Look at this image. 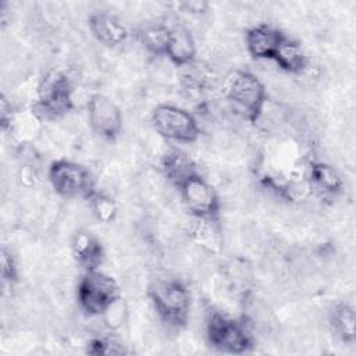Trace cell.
Returning <instances> with one entry per match:
<instances>
[{
    "mask_svg": "<svg viewBox=\"0 0 356 356\" xmlns=\"http://www.w3.org/2000/svg\"><path fill=\"white\" fill-rule=\"evenodd\" d=\"M122 299V291L115 278L97 270L85 271L76 285L79 307L89 316H103Z\"/></svg>",
    "mask_w": 356,
    "mask_h": 356,
    "instance_id": "cell-3",
    "label": "cell"
},
{
    "mask_svg": "<svg viewBox=\"0 0 356 356\" xmlns=\"http://www.w3.org/2000/svg\"><path fill=\"white\" fill-rule=\"evenodd\" d=\"M331 327L335 335L343 343H355L356 339V316L355 307L350 303H339L331 312Z\"/></svg>",
    "mask_w": 356,
    "mask_h": 356,
    "instance_id": "cell-18",
    "label": "cell"
},
{
    "mask_svg": "<svg viewBox=\"0 0 356 356\" xmlns=\"http://www.w3.org/2000/svg\"><path fill=\"white\" fill-rule=\"evenodd\" d=\"M288 35L277 26L259 22L245 33V47L248 53L260 61H273Z\"/></svg>",
    "mask_w": 356,
    "mask_h": 356,
    "instance_id": "cell-10",
    "label": "cell"
},
{
    "mask_svg": "<svg viewBox=\"0 0 356 356\" xmlns=\"http://www.w3.org/2000/svg\"><path fill=\"white\" fill-rule=\"evenodd\" d=\"M1 278L4 282L14 284L18 280V267L14 256L7 249H1Z\"/></svg>",
    "mask_w": 356,
    "mask_h": 356,
    "instance_id": "cell-22",
    "label": "cell"
},
{
    "mask_svg": "<svg viewBox=\"0 0 356 356\" xmlns=\"http://www.w3.org/2000/svg\"><path fill=\"white\" fill-rule=\"evenodd\" d=\"M179 197L184 207L192 217L217 218L221 209V200L217 189L200 174L186 179L179 188Z\"/></svg>",
    "mask_w": 356,
    "mask_h": 356,
    "instance_id": "cell-8",
    "label": "cell"
},
{
    "mask_svg": "<svg viewBox=\"0 0 356 356\" xmlns=\"http://www.w3.org/2000/svg\"><path fill=\"white\" fill-rule=\"evenodd\" d=\"M92 36L106 47H117L125 43L129 38V31L125 24L108 11H95L88 19Z\"/></svg>",
    "mask_w": 356,
    "mask_h": 356,
    "instance_id": "cell-11",
    "label": "cell"
},
{
    "mask_svg": "<svg viewBox=\"0 0 356 356\" xmlns=\"http://www.w3.org/2000/svg\"><path fill=\"white\" fill-rule=\"evenodd\" d=\"M136 38L139 43L153 56H165L168 39H170V25L161 22H152L142 26Z\"/></svg>",
    "mask_w": 356,
    "mask_h": 356,
    "instance_id": "cell-19",
    "label": "cell"
},
{
    "mask_svg": "<svg viewBox=\"0 0 356 356\" xmlns=\"http://www.w3.org/2000/svg\"><path fill=\"white\" fill-rule=\"evenodd\" d=\"M90 129L106 140H114L122 129V111L120 106L104 93H93L86 102Z\"/></svg>",
    "mask_w": 356,
    "mask_h": 356,
    "instance_id": "cell-9",
    "label": "cell"
},
{
    "mask_svg": "<svg viewBox=\"0 0 356 356\" xmlns=\"http://www.w3.org/2000/svg\"><path fill=\"white\" fill-rule=\"evenodd\" d=\"M47 178L54 192L61 197L88 199L96 191L89 168L74 160H54L47 170Z\"/></svg>",
    "mask_w": 356,
    "mask_h": 356,
    "instance_id": "cell-7",
    "label": "cell"
},
{
    "mask_svg": "<svg viewBox=\"0 0 356 356\" xmlns=\"http://www.w3.org/2000/svg\"><path fill=\"white\" fill-rule=\"evenodd\" d=\"M222 97L232 104L243 120L256 124L266 106L267 89L263 81L252 71L234 68L228 71L221 83Z\"/></svg>",
    "mask_w": 356,
    "mask_h": 356,
    "instance_id": "cell-1",
    "label": "cell"
},
{
    "mask_svg": "<svg viewBox=\"0 0 356 356\" xmlns=\"http://www.w3.org/2000/svg\"><path fill=\"white\" fill-rule=\"evenodd\" d=\"M273 61L278 68L289 74H302L309 68V58L306 53L300 44L289 36L282 43Z\"/></svg>",
    "mask_w": 356,
    "mask_h": 356,
    "instance_id": "cell-17",
    "label": "cell"
},
{
    "mask_svg": "<svg viewBox=\"0 0 356 356\" xmlns=\"http://www.w3.org/2000/svg\"><path fill=\"white\" fill-rule=\"evenodd\" d=\"M88 352L92 355H118L122 353L124 349L120 348V343H115L110 339L93 338L88 343Z\"/></svg>",
    "mask_w": 356,
    "mask_h": 356,
    "instance_id": "cell-21",
    "label": "cell"
},
{
    "mask_svg": "<svg viewBox=\"0 0 356 356\" xmlns=\"http://www.w3.org/2000/svg\"><path fill=\"white\" fill-rule=\"evenodd\" d=\"M192 241L207 253H218L221 249L222 234L217 225V218L193 217V224L189 228Z\"/></svg>",
    "mask_w": 356,
    "mask_h": 356,
    "instance_id": "cell-16",
    "label": "cell"
},
{
    "mask_svg": "<svg viewBox=\"0 0 356 356\" xmlns=\"http://www.w3.org/2000/svg\"><path fill=\"white\" fill-rule=\"evenodd\" d=\"M89 211L92 216L103 224L113 222L118 214V206L115 200L103 191H95L88 199Z\"/></svg>",
    "mask_w": 356,
    "mask_h": 356,
    "instance_id": "cell-20",
    "label": "cell"
},
{
    "mask_svg": "<svg viewBox=\"0 0 356 356\" xmlns=\"http://www.w3.org/2000/svg\"><path fill=\"white\" fill-rule=\"evenodd\" d=\"M196 51V40L189 28L184 24L171 25L164 57L175 67H188L195 61Z\"/></svg>",
    "mask_w": 356,
    "mask_h": 356,
    "instance_id": "cell-13",
    "label": "cell"
},
{
    "mask_svg": "<svg viewBox=\"0 0 356 356\" xmlns=\"http://www.w3.org/2000/svg\"><path fill=\"white\" fill-rule=\"evenodd\" d=\"M36 113L40 118L57 120L74 108V88L70 78L61 71H49L40 79L38 89Z\"/></svg>",
    "mask_w": 356,
    "mask_h": 356,
    "instance_id": "cell-5",
    "label": "cell"
},
{
    "mask_svg": "<svg viewBox=\"0 0 356 356\" xmlns=\"http://www.w3.org/2000/svg\"><path fill=\"white\" fill-rule=\"evenodd\" d=\"M161 171L163 175L174 186L179 188L186 179L199 174L193 160L178 149H170L161 156Z\"/></svg>",
    "mask_w": 356,
    "mask_h": 356,
    "instance_id": "cell-15",
    "label": "cell"
},
{
    "mask_svg": "<svg viewBox=\"0 0 356 356\" xmlns=\"http://www.w3.org/2000/svg\"><path fill=\"white\" fill-rule=\"evenodd\" d=\"M152 127L159 136L177 143H193L200 136L197 118L188 110L163 103L154 107L150 115Z\"/></svg>",
    "mask_w": 356,
    "mask_h": 356,
    "instance_id": "cell-6",
    "label": "cell"
},
{
    "mask_svg": "<svg viewBox=\"0 0 356 356\" xmlns=\"http://www.w3.org/2000/svg\"><path fill=\"white\" fill-rule=\"evenodd\" d=\"M307 179L310 189L321 196H337L343 189V179L339 172L323 161H312L307 167Z\"/></svg>",
    "mask_w": 356,
    "mask_h": 356,
    "instance_id": "cell-14",
    "label": "cell"
},
{
    "mask_svg": "<svg viewBox=\"0 0 356 356\" xmlns=\"http://www.w3.org/2000/svg\"><path fill=\"white\" fill-rule=\"evenodd\" d=\"M206 338L214 349L224 353L242 355L253 348V338L245 323L220 310L209 312L206 317Z\"/></svg>",
    "mask_w": 356,
    "mask_h": 356,
    "instance_id": "cell-4",
    "label": "cell"
},
{
    "mask_svg": "<svg viewBox=\"0 0 356 356\" xmlns=\"http://www.w3.org/2000/svg\"><path fill=\"white\" fill-rule=\"evenodd\" d=\"M147 295L157 316L172 327H184L191 312V293L178 278H160L150 284Z\"/></svg>",
    "mask_w": 356,
    "mask_h": 356,
    "instance_id": "cell-2",
    "label": "cell"
},
{
    "mask_svg": "<svg viewBox=\"0 0 356 356\" xmlns=\"http://www.w3.org/2000/svg\"><path fill=\"white\" fill-rule=\"evenodd\" d=\"M74 260L85 270H97L104 259V248L100 239L86 229H79L71 239Z\"/></svg>",
    "mask_w": 356,
    "mask_h": 356,
    "instance_id": "cell-12",
    "label": "cell"
}]
</instances>
